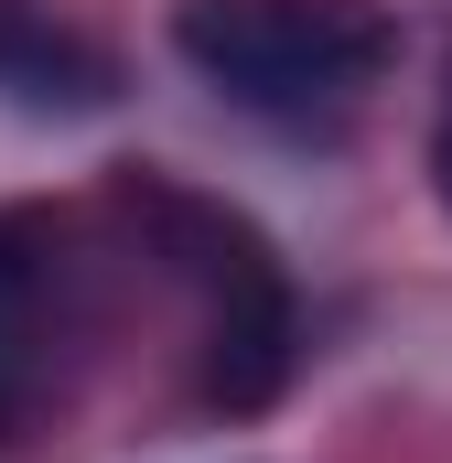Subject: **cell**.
<instances>
[{"label":"cell","instance_id":"obj_1","mask_svg":"<svg viewBox=\"0 0 452 463\" xmlns=\"http://www.w3.org/2000/svg\"><path fill=\"white\" fill-rule=\"evenodd\" d=\"M173 54L237 109L313 118V109H355L366 87H388L399 11L388 0H184Z\"/></svg>","mask_w":452,"mask_h":463},{"label":"cell","instance_id":"obj_2","mask_svg":"<svg viewBox=\"0 0 452 463\" xmlns=\"http://www.w3.org/2000/svg\"><path fill=\"white\" fill-rule=\"evenodd\" d=\"M129 216L151 237V259L194 291L205 399H216V410H269L280 377H291V280H280V259L259 248V227L226 216V205H205V194H173V184H140Z\"/></svg>","mask_w":452,"mask_h":463},{"label":"cell","instance_id":"obj_3","mask_svg":"<svg viewBox=\"0 0 452 463\" xmlns=\"http://www.w3.org/2000/svg\"><path fill=\"white\" fill-rule=\"evenodd\" d=\"M54 345H65V248L43 216H0V453L43 431Z\"/></svg>","mask_w":452,"mask_h":463},{"label":"cell","instance_id":"obj_4","mask_svg":"<svg viewBox=\"0 0 452 463\" xmlns=\"http://www.w3.org/2000/svg\"><path fill=\"white\" fill-rule=\"evenodd\" d=\"M431 194L452 205V98H442V118H431Z\"/></svg>","mask_w":452,"mask_h":463}]
</instances>
